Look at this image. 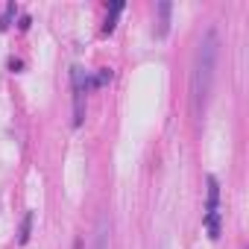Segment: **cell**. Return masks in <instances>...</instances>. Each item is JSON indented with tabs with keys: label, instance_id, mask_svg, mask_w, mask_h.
I'll return each mask as SVG.
<instances>
[{
	"label": "cell",
	"instance_id": "cell-3",
	"mask_svg": "<svg viewBox=\"0 0 249 249\" xmlns=\"http://www.w3.org/2000/svg\"><path fill=\"white\" fill-rule=\"evenodd\" d=\"M156 12H159V27H156V33H159V36H167V30H170V12H173V3L161 0V3L156 6Z\"/></svg>",
	"mask_w": 249,
	"mask_h": 249
},
{
	"label": "cell",
	"instance_id": "cell-8",
	"mask_svg": "<svg viewBox=\"0 0 249 249\" xmlns=\"http://www.w3.org/2000/svg\"><path fill=\"white\" fill-rule=\"evenodd\" d=\"M108 79H111V71H108V68H103V71H100V73L91 79V85H106Z\"/></svg>",
	"mask_w": 249,
	"mask_h": 249
},
{
	"label": "cell",
	"instance_id": "cell-9",
	"mask_svg": "<svg viewBox=\"0 0 249 249\" xmlns=\"http://www.w3.org/2000/svg\"><path fill=\"white\" fill-rule=\"evenodd\" d=\"M18 27H21V30H27V27H30V15H21V24H18Z\"/></svg>",
	"mask_w": 249,
	"mask_h": 249
},
{
	"label": "cell",
	"instance_id": "cell-2",
	"mask_svg": "<svg viewBox=\"0 0 249 249\" xmlns=\"http://www.w3.org/2000/svg\"><path fill=\"white\" fill-rule=\"evenodd\" d=\"M71 85H73V126H82V120H85V94L91 88V79L79 65L71 68Z\"/></svg>",
	"mask_w": 249,
	"mask_h": 249
},
{
	"label": "cell",
	"instance_id": "cell-7",
	"mask_svg": "<svg viewBox=\"0 0 249 249\" xmlns=\"http://www.w3.org/2000/svg\"><path fill=\"white\" fill-rule=\"evenodd\" d=\"M18 9H15V3H6V9H3V15H0V30H6L9 27V21H12V15H15Z\"/></svg>",
	"mask_w": 249,
	"mask_h": 249
},
{
	"label": "cell",
	"instance_id": "cell-1",
	"mask_svg": "<svg viewBox=\"0 0 249 249\" xmlns=\"http://www.w3.org/2000/svg\"><path fill=\"white\" fill-rule=\"evenodd\" d=\"M217 56H220V36L214 27L205 30V36L199 38L196 56H194V73H191V97H194V111L202 114L211 97V85H214V71H217Z\"/></svg>",
	"mask_w": 249,
	"mask_h": 249
},
{
	"label": "cell",
	"instance_id": "cell-6",
	"mask_svg": "<svg viewBox=\"0 0 249 249\" xmlns=\"http://www.w3.org/2000/svg\"><path fill=\"white\" fill-rule=\"evenodd\" d=\"M123 12V0H114L111 3V9H108V15H106V24H103V33H111L114 27H117V15Z\"/></svg>",
	"mask_w": 249,
	"mask_h": 249
},
{
	"label": "cell",
	"instance_id": "cell-4",
	"mask_svg": "<svg viewBox=\"0 0 249 249\" xmlns=\"http://www.w3.org/2000/svg\"><path fill=\"white\" fill-rule=\"evenodd\" d=\"M108 217L103 214L100 220H97V231H94V249H108Z\"/></svg>",
	"mask_w": 249,
	"mask_h": 249
},
{
	"label": "cell",
	"instance_id": "cell-10",
	"mask_svg": "<svg viewBox=\"0 0 249 249\" xmlns=\"http://www.w3.org/2000/svg\"><path fill=\"white\" fill-rule=\"evenodd\" d=\"M73 249H82V240H76V243H73Z\"/></svg>",
	"mask_w": 249,
	"mask_h": 249
},
{
	"label": "cell",
	"instance_id": "cell-5",
	"mask_svg": "<svg viewBox=\"0 0 249 249\" xmlns=\"http://www.w3.org/2000/svg\"><path fill=\"white\" fill-rule=\"evenodd\" d=\"M33 223H36V214H33V211H27V214H24V220H21V229H18V243H21V246H27V243H30Z\"/></svg>",
	"mask_w": 249,
	"mask_h": 249
}]
</instances>
